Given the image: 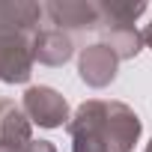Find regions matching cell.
<instances>
[{"label": "cell", "mask_w": 152, "mask_h": 152, "mask_svg": "<svg viewBox=\"0 0 152 152\" xmlns=\"http://www.w3.org/2000/svg\"><path fill=\"white\" fill-rule=\"evenodd\" d=\"M149 42H152V30H149Z\"/></svg>", "instance_id": "cell-2"}, {"label": "cell", "mask_w": 152, "mask_h": 152, "mask_svg": "<svg viewBox=\"0 0 152 152\" xmlns=\"http://www.w3.org/2000/svg\"><path fill=\"white\" fill-rule=\"evenodd\" d=\"M27 102L36 107V116H39L42 125H60V119L66 116V104L51 90H30L27 93Z\"/></svg>", "instance_id": "cell-1"}]
</instances>
